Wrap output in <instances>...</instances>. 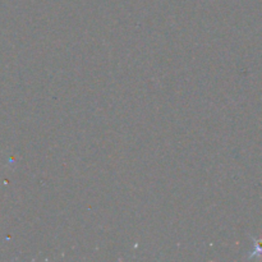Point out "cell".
I'll return each instance as SVG.
<instances>
[{
    "mask_svg": "<svg viewBox=\"0 0 262 262\" xmlns=\"http://www.w3.org/2000/svg\"><path fill=\"white\" fill-rule=\"evenodd\" d=\"M253 242H255V251H253L252 253L250 255V258L252 257H258L260 258L262 256V239L261 238H258V239H256V238H252Z\"/></svg>",
    "mask_w": 262,
    "mask_h": 262,
    "instance_id": "1",
    "label": "cell"
}]
</instances>
